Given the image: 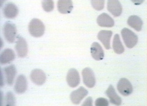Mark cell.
I'll return each instance as SVG.
<instances>
[{"mask_svg":"<svg viewBox=\"0 0 147 106\" xmlns=\"http://www.w3.org/2000/svg\"><path fill=\"white\" fill-rule=\"evenodd\" d=\"M127 25L134 29L136 31H140L143 26V21L137 15H131L127 19Z\"/></svg>","mask_w":147,"mask_h":106,"instance_id":"cell-20","label":"cell"},{"mask_svg":"<svg viewBox=\"0 0 147 106\" xmlns=\"http://www.w3.org/2000/svg\"><path fill=\"white\" fill-rule=\"evenodd\" d=\"M121 33L126 47L128 48H134L138 42L137 35L134 32L126 27H125L121 30Z\"/></svg>","mask_w":147,"mask_h":106,"instance_id":"cell-2","label":"cell"},{"mask_svg":"<svg viewBox=\"0 0 147 106\" xmlns=\"http://www.w3.org/2000/svg\"><path fill=\"white\" fill-rule=\"evenodd\" d=\"M4 73H5L7 84L9 85H12L14 81L15 77L17 73V70L15 65H11L7 66L4 69Z\"/></svg>","mask_w":147,"mask_h":106,"instance_id":"cell-19","label":"cell"},{"mask_svg":"<svg viewBox=\"0 0 147 106\" xmlns=\"http://www.w3.org/2000/svg\"><path fill=\"white\" fill-rule=\"evenodd\" d=\"M117 89L119 93L123 96L130 95L133 91L131 83L126 78H121L119 79L117 84Z\"/></svg>","mask_w":147,"mask_h":106,"instance_id":"cell-5","label":"cell"},{"mask_svg":"<svg viewBox=\"0 0 147 106\" xmlns=\"http://www.w3.org/2000/svg\"><path fill=\"white\" fill-rule=\"evenodd\" d=\"M88 93V91L84 87H80V88L76 90L73 91L71 95L70 98L72 103L75 104H79L81 101L84 99L85 96H87Z\"/></svg>","mask_w":147,"mask_h":106,"instance_id":"cell-8","label":"cell"},{"mask_svg":"<svg viewBox=\"0 0 147 106\" xmlns=\"http://www.w3.org/2000/svg\"><path fill=\"white\" fill-rule=\"evenodd\" d=\"M93 105V99L91 97L87 98L85 102L82 104V106H92Z\"/></svg>","mask_w":147,"mask_h":106,"instance_id":"cell-26","label":"cell"},{"mask_svg":"<svg viewBox=\"0 0 147 106\" xmlns=\"http://www.w3.org/2000/svg\"><path fill=\"white\" fill-rule=\"evenodd\" d=\"M109 104V103L108 100L104 98H98L95 101L96 106H108Z\"/></svg>","mask_w":147,"mask_h":106,"instance_id":"cell-25","label":"cell"},{"mask_svg":"<svg viewBox=\"0 0 147 106\" xmlns=\"http://www.w3.org/2000/svg\"><path fill=\"white\" fill-rule=\"evenodd\" d=\"M58 11L63 14H67L73 9V3L71 0H59L57 2Z\"/></svg>","mask_w":147,"mask_h":106,"instance_id":"cell-15","label":"cell"},{"mask_svg":"<svg viewBox=\"0 0 147 106\" xmlns=\"http://www.w3.org/2000/svg\"><path fill=\"white\" fill-rule=\"evenodd\" d=\"M91 56L96 61H101L104 57V51L99 43L93 42L91 47Z\"/></svg>","mask_w":147,"mask_h":106,"instance_id":"cell-16","label":"cell"},{"mask_svg":"<svg viewBox=\"0 0 147 106\" xmlns=\"http://www.w3.org/2000/svg\"><path fill=\"white\" fill-rule=\"evenodd\" d=\"M83 81L85 85L88 88H93L96 84V78L93 71L90 68H85L82 73Z\"/></svg>","mask_w":147,"mask_h":106,"instance_id":"cell-4","label":"cell"},{"mask_svg":"<svg viewBox=\"0 0 147 106\" xmlns=\"http://www.w3.org/2000/svg\"><path fill=\"white\" fill-rule=\"evenodd\" d=\"M133 2H134V3H136V2L137 3H136V4H139V3H143L144 1H133Z\"/></svg>","mask_w":147,"mask_h":106,"instance_id":"cell-27","label":"cell"},{"mask_svg":"<svg viewBox=\"0 0 147 106\" xmlns=\"http://www.w3.org/2000/svg\"><path fill=\"white\" fill-rule=\"evenodd\" d=\"M16 49L18 56L19 57H25L28 54V45L25 39L21 36H17Z\"/></svg>","mask_w":147,"mask_h":106,"instance_id":"cell-6","label":"cell"},{"mask_svg":"<svg viewBox=\"0 0 147 106\" xmlns=\"http://www.w3.org/2000/svg\"><path fill=\"white\" fill-rule=\"evenodd\" d=\"M97 23L100 27H111L115 25V21L107 13H102L97 18Z\"/></svg>","mask_w":147,"mask_h":106,"instance_id":"cell-13","label":"cell"},{"mask_svg":"<svg viewBox=\"0 0 147 106\" xmlns=\"http://www.w3.org/2000/svg\"><path fill=\"white\" fill-rule=\"evenodd\" d=\"M107 10L115 17L120 16L123 7L121 4L118 0H109L107 2Z\"/></svg>","mask_w":147,"mask_h":106,"instance_id":"cell-10","label":"cell"},{"mask_svg":"<svg viewBox=\"0 0 147 106\" xmlns=\"http://www.w3.org/2000/svg\"><path fill=\"white\" fill-rule=\"evenodd\" d=\"M3 34L7 42H14L17 34V27L15 24L11 21H7L3 26Z\"/></svg>","mask_w":147,"mask_h":106,"instance_id":"cell-3","label":"cell"},{"mask_svg":"<svg viewBox=\"0 0 147 106\" xmlns=\"http://www.w3.org/2000/svg\"><path fill=\"white\" fill-rule=\"evenodd\" d=\"M28 83L26 78L24 75L18 76L14 87V90L17 94L24 93L27 90Z\"/></svg>","mask_w":147,"mask_h":106,"instance_id":"cell-14","label":"cell"},{"mask_svg":"<svg viewBox=\"0 0 147 106\" xmlns=\"http://www.w3.org/2000/svg\"><path fill=\"white\" fill-rule=\"evenodd\" d=\"M91 5L96 11H101L104 7L105 1L104 0H93L91 1Z\"/></svg>","mask_w":147,"mask_h":106,"instance_id":"cell-24","label":"cell"},{"mask_svg":"<svg viewBox=\"0 0 147 106\" xmlns=\"http://www.w3.org/2000/svg\"><path fill=\"white\" fill-rule=\"evenodd\" d=\"M30 34L34 37H42L45 33V26L43 23L38 18H33L28 25Z\"/></svg>","mask_w":147,"mask_h":106,"instance_id":"cell-1","label":"cell"},{"mask_svg":"<svg viewBox=\"0 0 147 106\" xmlns=\"http://www.w3.org/2000/svg\"><path fill=\"white\" fill-rule=\"evenodd\" d=\"M112 46L113 51L117 54H121L125 51V48H124L120 38H119V35L118 34L115 35Z\"/></svg>","mask_w":147,"mask_h":106,"instance_id":"cell-21","label":"cell"},{"mask_svg":"<svg viewBox=\"0 0 147 106\" xmlns=\"http://www.w3.org/2000/svg\"><path fill=\"white\" fill-rule=\"evenodd\" d=\"M112 31L102 30L99 31L98 34V39L104 45L106 49H110V39L112 35Z\"/></svg>","mask_w":147,"mask_h":106,"instance_id":"cell-12","label":"cell"},{"mask_svg":"<svg viewBox=\"0 0 147 106\" xmlns=\"http://www.w3.org/2000/svg\"><path fill=\"white\" fill-rule=\"evenodd\" d=\"M30 78L32 82L38 85H42L45 82L46 75L45 73L39 69H36L31 71Z\"/></svg>","mask_w":147,"mask_h":106,"instance_id":"cell-9","label":"cell"},{"mask_svg":"<svg viewBox=\"0 0 147 106\" xmlns=\"http://www.w3.org/2000/svg\"><path fill=\"white\" fill-rule=\"evenodd\" d=\"M6 105L13 106L16 105V98L11 91H8L6 96Z\"/></svg>","mask_w":147,"mask_h":106,"instance_id":"cell-23","label":"cell"},{"mask_svg":"<svg viewBox=\"0 0 147 106\" xmlns=\"http://www.w3.org/2000/svg\"><path fill=\"white\" fill-rule=\"evenodd\" d=\"M16 58L15 53L11 49H6L1 53L0 56V63L1 65H5L12 62Z\"/></svg>","mask_w":147,"mask_h":106,"instance_id":"cell-17","label":"cell"},{"mask_svg":"<svg viewBox=\"0 0 147 106\" xmlns=\"http://www.w3.org/2000/svg\"><path fill=\"white\" fill-rule=\"evenodd\" d=\"M105 93L109 97L110 103L116 105H120L121 104V98L117 94L115 90L112 85H109L105 91Z\"/></svg>","mask_w":147,"mask_h":106,"instance_id":"cell-18","label":"cell"},{"mask_svg":"<svg viewBox=\"0 0 147 106\" xmlns=\"http://www.w3.org/2000/svg\"><path fill=\"white\" fill-rule=\"evenodd\" d=\"M42 6L45 12H51L54 9V2L52 0H45L42 1Z\"/></svg>","mask_w":147,"mask_h":106,"instance_id":"cell-22","label":"cell"},{"mask_svg":"<svg viewBox=\"0 0 147 106\" xmlns=\"http://www.w3.org/2000/svg\"><path fill=\"white\" fill-rule=\"evenodd\" d=\"M3 12L4 16L7 18H14L18 13V9L16 5L12 3H9L4 6Z\"/></svg>","mask_w":147,"mask_h":106,"instance_id":"cell-11","label":"cell"},{"mask_svg":"<svg viewBox=\"0 0 147 106\" xmlns=\"http://www.w3.org/2000/svg\"><path fill=\"white\" fill-rule=\"evenodd\" d=\"M67 84L72 88H74L80 84V78L79 72L74 68H72L69 70L66 76Z\"/></svg>","mask_w":147,"mask_h":106,"instance_id":"cell-7","label":"cell"}]
</instances>
